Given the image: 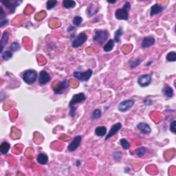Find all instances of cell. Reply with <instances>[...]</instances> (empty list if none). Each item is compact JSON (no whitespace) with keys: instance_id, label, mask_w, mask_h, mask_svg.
Segmentation results:
<instances>
[{"instance_id":"cell-16","label":"cell","mask_w":176,"mask_h":176,"mask_svg":"<svg viewBox=\"0 0 176 176\" xmlns=\"http://www.w3.org/2000/svg\"><path fill=\"white\" fill-rule=\"evenodd\" d=\"M164 9H165V7H163L162 6L158 4H156L153 5L151 8L150 16L153 17L154 15L159 14L160 13L162 12Z\"/></svg>"},{"instance_id":"cell-32","label":"cell","mask_w":176,"mask_h":176,"mask_svg":"<svg viewBox=\"0 0 176 176\" xmlns=\"http://www.w3.org/2000/svg\"><path fill=\"white\" fill-rule=\"evenodd\" d=\"M57 0H49L46 3V8L48 10H51L53 8L55 7V6L57 5Z\"/></svg>"},{"instance_id":"cell-22","label":"cell","mask_w":176,"mask_h":176,"mask_svg":"<svg viewBox=\"0 0 176 176\" xmlns=\"http://www.w3.org/2000/svg\"><path fill=\"white\" fill-rule=\"evenodd\" d=\"M114 43L115 42L113 39L108 40L107 43H106L103 47L104 51L106 52V53H109V52L111 51V50H113L114 47Z\"/></svg>"},{"instance_id":"cell-15","label":"cell","mask_w":176,"mask_h":176,"mask_svg":"<svg viewBox=\"0 0 176 176\" xmlns=\"http://www.w3.org/2000/svg\"><path fill=\"white\" fill-rule=\"evenodd\" d=\"M137 128L144 134H149L151 132V129L150 126L145 123H140L138 124Z\"/></svg>"},{"instance_id":"cell-20","label":"cell","mask_w":176,"mask_h":176,"mask_svg":"<svg viewBox=\"0 0 176 176\" xmlns=\"http://www.w3.org/2000/svg\"><path fill=\"white\" fill-rule=\"evenodd\" d=\"M95 134L99 137H104L107 134V128L105 126L96 127L95 129Z\"/></svg>"},{"instance_id":"cell-40","label":"cell","mask_w":176,"mask_h":176,"mask_svg":"<svg viewBox=\"0 0 176 176\" xmlns=\"http://www.w3.org/2000/svg\"><path fill=\"white\" fill-rule=\"evenodd\" d=\"M107 2H108V3H109V4H114V3L116 2V1H107Z\"/></svg>"},{"instance_id":"cell-24","label":"cell","mask_w":176,"mask_h":176,"mask_svg":"<svg viewBox=\"0 0 176 176\" xmlns=\"http://www.w3.org/2000/svg\"><path fill=\"white\" fill-rule=\"evenodd\" d=\"M123 33H124L123 29L122 27L118 29L114 33V42H116V43H119V42L121 41V36L123 35Z\"/></svg>"},{"instance_id":"cell-34","label":"cell","mask_w":176,"mask_h":176,"mask_svg":"<svg viewBox=\"0 0 176 176\" xmlns=\"http://www.w3.org/2000/svg\"><path fill=\"white\" fill-rule=\"evenodd\" d=\"M141 61H141V59H136L135 61H131L130 63H129V65H130V67H131V68H134V67L138 66V65L140 64Z\"/></svg>"},{"instance_id":"cell-12","label":"cell","mask_w":176,"mask_h":176,"mask_svg":"<svg viewBox=\"0 0 176 176\" xmlns=\"http://www.w3.org/2000/svg\"><path fill=\"white\" fill-rule=\"evenodd\" d=\"M50 80H51V77H50V75L48 74L47 72L45 70H42L40 72L39 74L38 79L39 83L41 85H46Z\"/></svg>"},{"instance_id":"cell-5","label":"cell","mask_w":176,"mask_h":176,"mask_svg":"<svg viewBox=\"0 0 176 176\" xmlns=\"http://www.w3.org/2000/svg\"><path fill=\"white\" fill-rule=\"evenodd\" d=\"M93 74V71L92 69H88V70H86V72H79V71H76L74 72V74H73V76L75 79H78V80L81 81H83V82H87L90 80L91 76Z\"/></svg>"},{"instance_id":"cell-4","label":"cell","mask_w":176,"mask_h":176,"mask_svg":"<svg viewBox=\"0 0 176 176\" xmlns=\"http://www.w3.org/2000/svg\"><path fill=\"white\" fill-rule=\"evenodd\" d=\"M38 77L37 72L34 69H28L22 74V79L28 85L33 84Z\"/></svg>"},{"instance_id":"cell-11","label":"cell","mask_w":176,"mask_h":176,"mask_svg":"<svg viewBox=\"0 0 176 176\" xmlns=\"http://www.w3.org/2000/svg\"><path fill=\"white\" fill-rule=\"evenodd\" d=\"M122 128V124L121 123H117L113 125L110 129V130L107 135H106L105 137V140H109V138H111V137H113L114 136H115L116 133L119 132V131L121 130V129Z\"/></svg>"},{"instance_id":"cell-19","label":"cell","mask_w":176,"mask_h":176,"mask_svg":"<svg viewBox=\"0 0 176 176\" xmlns=\"http://www.w3.org/2000/svg\"><path fill=\"white\" fill-rule=\"evenodd\" d=\"M162 93L164 94V95L165 96H167V98H172L174 95V92L173 89H172L171 87L166 86H164L162 90Z\"/></svg>"},{"instance_id":"cell-39","label":"cell","mask_w":176,"mask_h":176,"mask_svg":"<svg viewBox=\"0 0 176 176\" xmlns=\"http://www.w3.org/2000/svg\"><path fill=\"white\" fill-rule=\"evenodd\" d=\"M143 102H144V104L145 105H151L153 103V101L152 100L149 99V98H145V99L144 100V101H143Z\"/></svg>"},{"instance_id":"cell-7","label":"cell","mask_w":176,"mask_h":176,"mask_svg":"<svg viewBox=\"0 0 176 176\" xmlns=\"http://www.w3.org/2000/svg\"><path fill=\"white\" fill-rule=\"evenodd\" d=\"M88 39V36L85 32H81L78 36L73 39L72 46L73 48H79L85 43Z\"/></svg>"},{"instance_id":"cell-13","label":"cell","mask_w":176,"mask_h":176,"mask_svg":"<svg viewBox=\"0 0 176 176\" xmlns=\"http://www.w3.org/2000/svg\"><path fill=\"white\" fill-rule=\"evenodd\" d=\"M22 2V1H15L14 2H11V1H1V4L4 5L8 9L10 13H14L15 9H16V7L18 6Z\"/></svg>"},{"instance_id":"cell-37","label":"cell","mask_w":176,"mask_h":176,"mask_svg":"<svg viewBox=\"0 0 176 176\" xmlns=\"http://www.w3.org/2000/svg\"><path fill=\"white\" fill-rule=\"evenodd\" d=\"M0 20H3V19H6V14L4 11L2 7L0 8Z\"/></svg>"},{"instance_id":"cell-35","label":"cell","mask_w":176,"mask_h":176,"mask_svg":"<svg viewBox=\"0 0 176 176\" xmlns=\"http://www.w3.org/2000/svg\"><path fill=\"white\" fill-rule=\"evenodd\" d=\"M113 158L115 160H120L122 158V153L120 151L115 152L113 155Z\"/></svg>"},{"instance_id":"cell-29","label":"cell","mask_w":176,"mask_h":176,"mask_svg":"<svg viewBox=\"0 0 176 176\" xmlns=\"http://www.w3.org/2000/svg\"><path fill=\"white\" fill-rule=\"evenodd\" d=\"M119 143L124 149H129V147H130V144H129L128 140H127L125 138H122L121 140H120Z\"/></svg>"},{"instance_id":"cell-10","label":"cell","mask_w":176,"mask_h":176,"mask_svg":"<svg viewBox=\"0 0 176 176\" xmlns=\"http://www.w3.org/2000/svg\"><path fill=\"white\" fill-rule=\"evenodd\" d=\"M151 75L149 74H144L140 76L138 79V83L142 88H146V87H148L151 84Z\"/></svg>"},{"instance_id":"cell-3","label":"cell","mask_w":176,"mask_h":176,"mask_svg":"<svg viewBox=\"0 0 176 176\" xmlns=\"http://www.w3.org/2000/svg\"><path fill=\"white\" fill-rule=\"evenodd\" d=\"M109 32L107 30H96L94 36L93 37V41L98 45L102 46L107 41Z\"/></svg>"},{"instance_id":"cell-2","label":"cell","mask_w":176,"mask_h":176,"mask_svg":"<svg viewBox=\"0 0 176 176\" xmlns=\"http://www.w3.org/2000/svg\"><path fill=\"white\" fill-rule=\"evenodd\" d=\"M131 8V4L125 2L122 8H118L115 12V17L119 20L127 21L129 19V11Z\"/></svg>"},{"instance_id":"cell-17","label":"cell","mask_w":176,"mask_h":176,"mask_svg":"<svg viewBox=\"0 0 176 176\" xmlns=\"http://www.w3.org/2000/svg\"><path fill=\"white\" fill-rule=\"evenodd\" d=\"M36 160H37L39 164L44 165L48 162V156L44 153H41L36 157Z\"/></svg>"},{"instance_id":"cell-28","label":"cell","mask_w":176,"mask_h":176,"mask_svg":"<svg viewBox=\"0 0 176 176\" xmlns=\"http://www.w3.org/2000/svg\"><path fill=\"white\" fill-rule=\"evenodd\" d=\"M20 48L21 46L17 42H13V43H11V45L10 46L9 50H11L12 53H15V52H17L20 50Z\"/></svg>"},{"instance_id":"cell-38","label":"cell","mask_w":176,"mask_h":176,"mask_svg":"<svg viewBox=\"0 0 176 176\" xmlns=\"http://www.w3.org/2000/svg\"><path fill=\"white\" fill-rule=\"evenodd\" d=\"M8 24V20L7 19H4L3 20H0V27L2 28L4 26H6V25Z\"/></svg>"},{"instance_id":"cell-26","label":"cell","mask_w":176,"mask_h":176,"mask_svg":"<svg viewBox=\"0 0 176 176\" xmlns=\"http://www.w3.org/2000/svg\"><path fill=\"white\" fill-rule=\"evenodd\" d=\"M13 53L11 50H5L1 53V57L4 61H8L13 57Z\"/></svg>"},{"instance_id":"cell-25","label":"cell","mask_w":176,"mask_h":176,"mask_svg":"<svg viewBox=\"0 0 176 176\" xmlns=\"http://www.w3.org/2000/svg\"><path fill=\"white\" fill-rule=\"evenodd\" d=\"M147 149L142 147L137 149L135 151V154H136L137 156H138V157H143V156L147 154Z\"/></svg>"},{"instance_id":"cell-27","label":"cell","mask_w":176,"mask_h":176,"mask_svg":"<svg viewBox=\"0 0 176 176\" xmlns=\"http://www.w3.org/2000/svg\"><path fill=\"white\" fill-rule=\"evenodd\" d=\"M98 11V7L97 6H94V5H90V8H89L88 10V13L89 15V16H92V15H95L96 13H97Z\"/></svg>"},{"instance_id":"cell-8","label":"cell","mask_w":176,"mask_h":176,"mask_svg":"<svg viewBox=\"0 0 176 176\" xmlns=\"http://www.w3.org/2000/svg\"><path fill=\"white\" fill-rule=\"evenodd\" d=\"M135 103V100L133 99H129L125 100L120 102V104L118 106V109L121 112H126L129 111L131 107H133Z\"/></svg>"},{"instance_id":"cell-30","label":"cell","mask_w":176,"mask_h":176,"mask_svg":"<svg viewBox=\"0 0 176 176\" xmlns=\"http://www.w3.org/2000/svg\"><path fill=\"white\" fill-rule=\"evenodd\" d=\"M166 59L168 61L175 62L176 61V53L174 51H171L167 54Z\"/></svg>"},{"instance_id":"cell-31","label":"cell","mask_w":176,"mask_h":176,"mask_svg":"<svg viewBox=\"0 0 176 176\" xmlns=\"http://www.w3.org/2000/svg\"><path fill=\"white\" fill-rule=\"evenodd\" d=\"M102 114V112L101 110L100 109H96L94 110V111L92 112V120H96L99 119V118L101 116Z\"/></svg>"},{"instance_id":"cell-23","label":"cell","mask_w":176,"mask_h":176,"mask_svg":"<svg viewBox=\"0 0 176 176\" xmlns=\"http://www.w3.org/2000/svg\"><path fill=\"white\" fill-rule=\"evenodd\" d=\"M76 3L74 0H64L63 1V6L65 8H73L76 6Z\"/></svg>"},{"instance_id":"cell-9","label":"cell","mask_w":176,"mask_h":176,"mask_svg":"<svg viewBox=\"0 0 176 176\" xmlns=\"http://www.w3.org/2000/svg\"><path fill=\"white\" fill-rule=\"evenodd\" d=\"M82 139V136H75L74 139H73V140L69 143L68 147H67V150H68L69 152H73L74 151H76L77 149L79 148V147L80 146Z\"/></svg>"},{"instance_id":"cell-14","label":"cell","mask_w":176,"mask_h":176,"mask_svg":"<svg viewBox=\"0 0 176 176\" xmlns=\"http://www.w3.org/2000/svg\"><path fill=\"white\" fill-rule=\"evenodd\" d=\"M155 43H156V39H155L154 37H153V36H146L142 39L141 46H142V48H147L154 45Z\"/></svg>"},{"instance_id":"cell-1","label":"cell","mask_w":176,"mask_h":176,"mask_svg":"<svg viewBox=\"0 0 176 176\" xmlns=\"http://www.w3.org/2000/svg\"><path fill=\"white\" fill-rule=\"evenodd\" d=\"M86 99V96L85 95L84 93H79V94H74L72 96L70 101L69 103V107L70 110H69V116L71 117H74L76 116V107H75V105L76 104L81 103V102H84Z\"/></svg>"},{"instance_id":"cell-33","label":"cell","mask_w":176,"mask_h":176,"mask_svg":"<svg viewBox=\"0 0 176 176\" xmlns=\"http://www.w3.org/2000/svg\"><path fill=\"white\" fill-rule=\"evenodd\" d=\"M83 22V18L80 16H76L74 17L72 20V23L74 26H79L81 24V23Z\"/></svg>"},{"instance_id":"cell-21","label":"cell","mask_w":176,"mask_h":176,"mask_svg":"<svg viewBox=\"0 0 176 176\" xmlns=\"http://www.w3.org/2000/svg\"><path fill=\"white\" fill-rule=\"evenodd\" d=\"M11 149V144L8 142H3L0 145V152L4 155L8 154Z\"/></svg>"},{"instance_id":"cell-36","label":"cell","mask_w":176,"mask_h":176,"mask_svg":"<svg viewBox=\"0 0 176 176\" xmlns=\"http://www.w3.org/2000/svg\"><path fill=\"white\" fill-rule=\"evenodd\" d=\"M170 130H171L173 133H176V127H175V120L172 121V123H171V125H170Z\"/></svg>"},{"instance_id":"cell-6","label":"cell","mask_w":176,"mask_h":176,"mask_svg":"<svg viewBox=\"0 0 176 176\" xmlns=\"http://www.w3.org/2000/svg\"><path fill=\"white\" fill-rule=\"evenodd\" d=\"M69 87V81L67 79L60 81L53 86V91L56 94H61L68 88Z\"/></svg>"},{"instance_id":"cell-18","label":"cell","mask_w":176,"mask_h":176,"mask_svg":"<svg viewBox=\"0 0 176 176\" xmlns=\"http://www.w3.org/2000/svg\"><path fill=\"white\" fill-rule=\"evenodd\" d=\"M8 39H9L8 32L7 31H5V32H4L2 36H1V53H3L4 50V46L6 45L8 41Z\"/></svg>"}]
</instances>
